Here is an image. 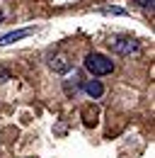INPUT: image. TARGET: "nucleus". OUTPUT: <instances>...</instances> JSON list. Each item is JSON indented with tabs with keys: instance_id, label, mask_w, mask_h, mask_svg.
Returning a JSON list of instances; mask_svg holds the SVG:
<instances>
[{
	"instance_id": "f257e3e1",
	"label": "nucleus",
	"mask_w": 155,
	"mask_h": 158,
	"mask_svg": "<svg viewBox=\"0 0 155 158\" xmlns=\"http://www.w3.org/2000/svg\"><path fill=\"white\" fill-rule=\"evenodd\" d=\"M85 68L92 73V76H109L112 71H114V63L107 59L104 54H97V51H92V54H87L85 56Z\"/></svg>"
},
{
	"instance_id": "f03ea898",
	"label": "nucleus",
	"mask_w": 155,
	"mask_h": 158,
	"mask_svg": "<svg viewBox=\"0 0 155 158\" xmlns=\"http://www.w3.org/2000/svg\"><path fill=\"white\" fill-rule=\"evenodd\" d=\"M49 66H51V71L54 73H58V76H66L68 71H70V59L66 56V54H56V56H51V61H49Z\"/></svg>"
},
{
	"instance_id": "7ed1b4c3",
	"label": "nucleus",
	"mask_w": 155,
	"mask_h": 158,
	"mask_svg": "<svg viewBox=\"0 0 155 158\" xmlns=\"http://www.w3.org/2000/svg\"><path fill=\"white\" fill-rule=\"evenodd\" d=\"M29 34H34V29H32V27H27V29H15V32H7V34H2V37H0V46L15 44V41L24 39V37H29Z\"/></svg>"
},
{
	"instance_id": "20e7f679",
	"label": "nucleus",
	"mask_w": 155,
	"mask_h": 158,
	"mask_svg": "<svg viewBox=\"0 0 155 158\" xmlns=\"http://www.w3.org/2000/svg\"><path fill=\"white\" fill-rule=\"evenodd\" d=\"M112 46H114L116 54H124V56H126V54H131V51H138V41H136V39H129V37L112 41Z\"/></svg>"
},
{
	"instance_id": "39448f33",
	"label": "nucleus",
	"mask_w": 155,
	"mask_h": 158,
	"mask_svg": "<svg viewBox=\"0 0 155 158\" xmlns=\"http://www.w3.org/2000/svg\"><path fill=\"white\" fill-rule=\"evenodd\" d=\"M82 88H85V93H87L92 100H97V98H102V95H104V85H102L99 80H85V85H82Z\"/></svg>"
},
{
	"instance_id": "423d86ee",
	"label": "nucleus",
	"mask_w": 155,
	"mask_h": 158,
	"mask_svg": "<svg viewBox=\"0 0 155 158\" xmlns=\"http://www.w3.org/2000/svg\"><path fill=\"white\" fill-rule=\"evenodd\" d=\"M102 15H126L124 7H102Z\"/></svg>"
},
{
	"instance_id": "0eeeda50",
	"label": "nucleus",
	"mask_w": 155,
	"mask_h": 158,
	"mask_svg": "<svg viewBox=\"0 0 155 158\" xmlns=\"http://www.w3.org/2000/svg\"><path fill=\"white\" fill-rule=\"evenodd\" d=\"M133 2L138 5V7H145V10L150 7V10H153V0H133Z\"/></svg>"
},
{
	"instance_id": "6e6552de",
	"label": "nucleus",
	"mask_w": 155,
	"mask_h": 158,
	"mask_svg": "<svg viewBox=\"0 0 155 158\" xmlns=\"http://www.w3.org/2000/svg\"><path fill=\"white\" fill-rule=\"evenodd\" d=\"M0 22H2V12H0Z\"/></svg>"
}]
</instances>
